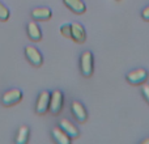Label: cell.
<instances>
[{"instance_id":"10","label":"cell","mask_w":149,"mask_h":144,"mask_svg":"<svg viewBox=\"0 0 149 144\" xmlns=\"http://www.w3.org/2000/svg\"><path fill=\"white\" fill-rule=\"evenodd\" d=\"M26 30H28V36L31 41L39 42L42 39V30L36 21H30L26 26Z\"/></svg>"},{"instance_id":"2","label":"cell","mask_w":149,"mask_h":144,"mask_svg":"<svg viewBox=\"0 0 149 144\" xmlns=\"http://www.w3.org/2000/svg\"><path fill=\"white\" fill-rule=\"evenodd\" d=\"M63 101H64V96L59 89L54 90L50 97V106L49 110L51 111L54 115H59V113L63 109Z\"/></svg>"},{"instance_id":"16","label":"cell","mask_w":149,"mask_h":144,"mask_svg":"<svg viewBox=\"0 0 149 144\" xmlns=\"http://www.w3.org/2000/svg\"><path fill=\"white\" fill-rule=\"evenodd\" d=\"M60 33L65 38H72V30H71V24H64L60 26Z\"/></svg>"},{"instance_id":"11","label":"cell","mask_w":149,"mask_h":144,"mask_svg":"<svg viewBox=\"0 0 149 144\" xmlns=\"http://www.w3.org/2000/svg\"><path fill=\"white\" fill-rule=\"evenodd\" d=\"M63 1L67 5V8H70V10H72L76 15H82L86 10V5L82 0H63Z\"/></svg>"},{"instance_id":"12","label":"cell","mask_w":149,"mask_h":144,"mask_svg":"<svg viewBox=\"0 0 149 144\" xmlns=\"http://www.w3.org/2000/svg\"><path fill=\"white\" fill-rule=\"evenodd\" d=\"M52 138L56 143L59 144H70L71 143V138L68 136V134L62 129V127H54L51 131Z\"/></svg>"},{"instance_id":"4","label":"cell","mask_w":149,"mask_h":144,"mask_svg":"<svg viewBox=\"0 0 149 144\" xmlns=\"http://www.w3.org/2000/svg\"><path fill=\"white\" fill-rule=\"evenodd\" d=\"M22 100V92L17 88H12V89L7 90L4 94L1 96V103L4 106H12L18 103Z\"/></svg>"},{"instance_id":"15","label":"cell","mask_w":149,"mask_h":144,"mask_svg":"<svg viewBox=\"0 0 149 144\" xmlns=\"http://www.w3.org/2000/svg\"><path fill=\"white\" fill-rule=\"evenodd\" d=\"M10 16V12L1 1H0V21H7Z\"/></svg>"},{"instance_id":"6","label":"cell","mask_w":149,"mask_h":144,"mask_svg":"<svg viewBox=\"0 0 149 144\" xmlns=\"http://www.w3.org/2000/svg\"><path fill=\"white\" fill-rule=\"evenodd\" d=\"M50 97H51V92H49V90H43V92L39 93L38 98H37V103H36L37 114H45L49 110Z\"/></svg>"},{"instance_id":"14","label":"cell","mask_w":149,"mask_h":144,"mask_svg":"<svg viewBox=\"0 0 149 144\" xmlns=\"http://www.w3.org/2000/svg\"><path fill=\"white\" fill-rule=\"evenodd\" d=\"M29 135H30V129H29V126H26V124H22V126L18 129L15 142L17 143V144H25V143H28Z\"/></svg>"},{"instance_id":"1","label":"cell","mask_w":149,"mask_h":144,"mask_svg":"<svg viewBox=\"0 0 149 144\" xmlns=\"http://www.w3.org/2000/svg\"><path fill=\"white\" fill-rule=\"evenodd\" d=\"M80 70L84 77H90L94 71V57L90 50H85L80 57Z\"/></svg>"},{"instance_id":"13","label":"cell","mask_w":149,"mask_h":144,"mask_svg":"<svg viewBox=\"0 0 149 144\" xmlns=\"http://www.w3.org/2000/svg\"><path fill=\"white\" fill-rule=\"evenodd\" d=\"M60 127H62V129L67 132L68 136H70L71 139H72V138H77V136H79V130H77V127L74 126L70 119L63 118L62 121H60Z\"/></svg>"},{"instance_id":"18","label":"cell","mask_w":149,"mask_h":144,"mask_svg":"<svg viewBox=\"0 0 149 144\" xmlns=\"http://www.w3.org/2000/svg\"><path fill=\"white\" fill-rule=\"evenodd\" d=\"M141 17L144 18L145 21H149V5H148V7H145L144 9H143V12H141Z\"/></svg>"},{"instance_id":"7","label":"cell","mask_w":149,"mask_h":144,"mask_svg":"<svg viewBox=\"0 0 149 144\" xmlns=\"http://www.w3.org/2000/svg\"><path fill=\"white\" fill-rule=\"evenodd\" d=\"M71 30H72V39L77 43H84L86 41V33L81 24L72 22L71 24Z\"/></svg>"},{"instance_id":"3","label":"cell","mask_w":149,"mask_h":144,"mask_svg":"<svg viewBox=\"0 0 149 144\" xmlns=\"http://www.w3.org/2000/svg\"><path fill=\"white\" fill-rule=\"evenodd\" d=\"M148 71L144 68H136L127 73V81L132 85H143L148 79Z\"/></svg>"},{"instance_id":"8","label":"cell","mask_w":149,"mask_h":144,"mask_svg":"<svg viewBox=\"0 0 149 144\" xmlns=\"http://www.w3.org/2000/svg\"><path fill=\"white\" fill-rule=\"evenodd\" d=\"M71 110H72L73 117L79 122H81V123H84V122L88 119L86 109H85L84 105H82L81 102H79V101H73L72 105H71Z\"/></svg>"},{"instance_id":"19","label":"cell","mask_w":149,"mask_h":144,"mask_svg":"<svg viewBox=\"0 0 149 144\" xmlns=\"http://www.w3.org/2000/svg\"><path fill=\"white\" fill-rule=\"evenodd\" d=\"M141 144H149V139H145V140H143Z\"/></svg>"},{"instance_id":"9","label":"cell","mask_w":149,"mask_h":144,"mask_svg":"<svg viewBox=\"0 0 149 144\" xmlns=\"http://www.w3.org/2000/svg\"><path fill=\"white\" fill-rule=\"evenodd\" d=\"M51 16H52L51 9L47 7L34 8V9L31 10V17L36 21H47L51 18Z\"/></svg>"},{"instance_id":"17","label":"cell","mask_w":149,"mask_h":144,"mask_svg":"<svg viewBox=\"0 0 149 144\" xmlns=\"http://www.w3.org/2000/svg\"><path fill=\"white\" fill-rule=\"evenodd\" d=\"M141 93H143V97L145 98V101L149 103V84H148V82H144V84H143Z\"/></svg>"},{"instance_id":"5","label":"cell","mask_w":149,"mask_h":144,"mask_svg":"<svg viewBox=\"0 0 149 144\" xmlns=\"http://www.w3.org/2000/svg\"><path fill=\"white\" fill-rule=\"evenodd\" d=\"M25 57H26V59L29 60V63L33 64L34 67H41L42 63H43V55L34 46L25 47Z\"/></svg>"}]
</instances>
